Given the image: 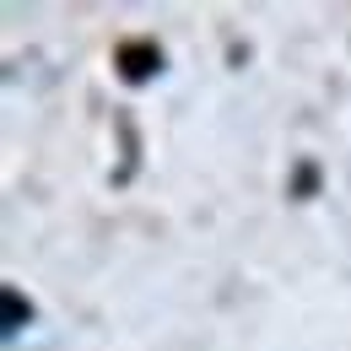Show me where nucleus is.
<instances>
[{"label":"nucleus","instance_id":"1","mask_svg":"<svg viewBox=\"0 0 351 351\" xmlns=\"http://www.w3.org/2000/svg\"><path fill=\"white\" fill-rule=\"evenodd\" d=\"M27 319H33V308H22V298H16V292H5V341H11Z\"/></svg>","mask_w":351,"mask_h":351}]
</instances>
